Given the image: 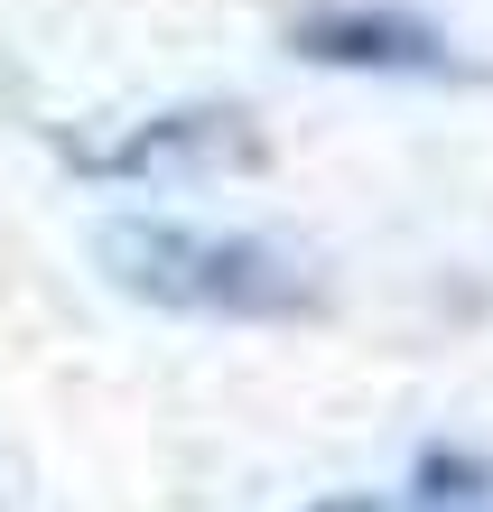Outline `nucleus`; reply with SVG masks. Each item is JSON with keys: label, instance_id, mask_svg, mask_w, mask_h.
Returning a JSON list of instances; mask_svg holds the SVG:
<instances>
[{"label": "nucleus", "instance_id": "f257e3e1", "mask_svg": "<svg viewBox=\"0 0 493 512\" xmlns=\"http://www.w3.org/2000/svg\"><path fill=\"white\" fill-rule=\"evenodd\" d=\"M112 289L149 298L168 317H233V326H289L326 308V280L270 233L224 224H168V215H121L94 233Z\"/></svg>", "mask_w": 493, "mask_h": 512}, {"label": "nucleus", "instance_id": "f03ea898", "mask_svg": "<svg viewBox=\"0 0 493 512\" xmlns=\"http://www.w3.org/2000/svg\"><path fill=\"white\" fill-rule=\"evenodd\" d=\"M289 47L307 66H354V75H466V56L447 47V28H428L419 10H382V0L307 10L289 28Z\"/></svg>", "mask_w": 493, "mask_h": 512}, {"label": "nucleus", "instance_id": "7ed1b4c3", "mask_svg": "<svg viewBox=\"0 0 493 512\" xmlns=\"http://www.w3.org/2000/svg\"><path fill=\"white\" fill-rule=\"evenodd\" d=\"M410 512H493V466L475 447H428L410 466Z\"/></svg>", "mask_w": 493, "mask_h": 512}, {"label": "nucleus", "instance_id": "20e7f679", "mask_svg": "<svg viewBox=\"0 0 493 512\" xmlns=\"http://www.w3.org/2000/svg\"><path fill=\"white\" fill-rule=\"evenodd\" d=\"M307 512H382L373 494H326V503H307Z\"/></svg>", "mask_w": 493, "mask_h": 512}]
</instances>
